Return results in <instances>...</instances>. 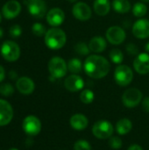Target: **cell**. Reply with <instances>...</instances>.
<instances>
[{
	"instance_id": "13",
	"label": "cell",
	"mask_w": 149,
	"mask_h": 150,
	"mask_svg": "<svg viewBox=\"0 0 149 150\" xmlns=\"http://www.w3.org/2000/svg\"><path fill=\"white\" fill-rule=\"evenodd\" d=\"M13 118V109L9 102L0 99V127L8 125Z\"/></svg>"
},
{
	"instance_id": "39",
	"label": "cell",
	"mask_w": 149,
	"mask_h": 150,
	"mask_svg": "<svg viewBox=\"0 0 149 150\" xmlns=\"http://www.w3.org/2000/svg\"><path fill=\"white\" fill-rule=\"evenodd\" d=\"M145 49H146V51L149 53V42H148L147 44H146V46H145Z\"/></svg>"
},
{
	"instance_id": "37",
	"label": "cell",
	"mask_w": 149,
	"mask_h": 150,
	"mask_svg": "<svg viewBox=\"0 0 149 150\" xmlns=\"http://www.w3.org/2000/svg\"><path fill=\"white\" fill-rule=\"evenodd\" d=\"M127 150H143V149L141 148V146L138 144H133L127 149Z\"/></svg>"
},
{
	"instance_id": "9",
	"label": "cell",
	"mask_w": 149,
	"mask_h": 150,
	"mask_svg": "<svg viewBox=\"0 0 149 150\" xmlns=\"http://www.w3.org/2000/svg\"><path fill=\"white\" fill-rule=\"evenodd\" d=\"M126 32L123 28L118 25H113L106 31L107 40L112 45H119L126 40Z\"/></svg>"
},
{
	"instance_id": "32",
	"label": "cell",
	"mask_w": 149,
	"mask_h": 150,
	"mask_svg": "<svg viewBox=\"0 0 149 150\" xmlns=\"http://www.w3.org/2000/svg\"><path fill=\"white\" fill-rule=\"evenodd\" d=\"M122 140L119 136H112L109 138L108 144L112 149H119L122 147Z\"/></svg>"
},
{
	"instance_id": "35",
	"label": "cell",
	"mask_w": 149,
	"mask_h": 150,
	"mask_svg": "<svg viewBox=\"0 0 149 150\" xmlns=\"http://www.w3.org/2000/svg\"><path fill=\"white\" fill-rule=\"evenodd\" d=\"M141 106H142V110L145 112L149 113V97H146L142 99L141 101Z\"/></svg>"
},
{
	"instance_id": "28",
	"label": "cell",
	"mask_w": 149,
	"mask_h": 150,
	"mask_svg": "<svg viewBox=\"0 0 149 150\" xmlns=\"http://www.w3.org/2000/svg\"><path fill=\"white\" fill-rule=\"evenodd\" d=\"M75 51L81 55H88L90 52V49L89 47V45H87L85 42L81 41L76 44Z\"/></svg>"
},
{
	"instance_id": "29",
	"label": "cell",
	"mask_w": 149,
	"mask_h": 150,
	"mask_svg": "<svg viewBox=\"0 0 149 150\" xmlns=\"http://www.w3.org/2000/svg\"><path fill=\"white\" fill-rule=\"evenodd\" d=\"M32 33L38 37H41V36H45L47 30L44 25L40 24V23H34L32 26Z\"/></svg>"
},
{
	"instance_id": "25",
	"label": "cell",
	"mask_w": 149,
	"mask_h": 150,
	"mask_svg": "<svg viewBox=\"0 0 149 150\" xmlns=\"http://www.w3.org/2000/svg\"><path fill=\"white\" fill-rule=\"evenodd\" d=\"M147 12H148V7L142 2L136 3L133 7V13L135 17L141 18V17L145 16L147 14Z\"/></svg>"
},
{
	"instance_id": "7",
	"label": "cell",
	"mask_w": 149,
	"mask_h": 150,
	"mask_svg": "<svg viewBox=\"0 0 149 150\" xmlns=\"http://www.w3.org/2000/svg\"><path fill=\"white\" fill-rule=\"evenodd\" d=\"M1 55L8 62H16L20 56V47L16 42L6 40L1 46Z\"/></svg>"
},
{
	"instance_id": "20",
	"label": "cell",
	"mask_w": 149,
	"mask_h": 150,
	"mask_svg": "<svg viewBox=\"0 0 149 150\" xmlns=\"http://www.w3.org/2000/svg\"><path fill=\"white\" fill-rule=\"evenodd\" d=\"M106 40L100 36L93 37L89 43V47L90 51L95 53H101L106 48Z\"/></svg>"
},
{
	"instance_id": "16",
	"label": "cell",
	"mask_w": 149,
	"mask_h": 150,
	"mask_svg": "<svg viewBox=\"0 0 149 150\" xmlns=\"http://www.w3.org/2000/svg\"><path fill=\"white\" fill-rule=\"evenodd\" d=\"M133 33L138 39H147L149 37V21L146 18L137 20L133 26Z\"/></svg>"
},
{
	"instance_id": "11",
	"label": "cell",
	"mask_w": 149,
	"mask_h": 150,
	"mask_svg": "<svg viewBox=\"0 0 149 150\" xmlns=\"http://www.w3.org/2000/svg\"><path fill=\"white\" fill-rule=\"evenodd\" d=\"M21 11V5L16 0H9L2 8V15L7 19L15 18Z\"/></svg>"
},
{
	"instance_id": "6",
	"label": "cell",
	"mask_w": 149,
	"mask_h": 150,
	"mask_svg": "<svg viewBox=\"0 0 149 150\" xmlns=\"http://www.w3.org/2000/svg\"><path fill=\"white\" fill-rule=\"evenodd\" d=\"M143 94L137 88H129L122 95V103L127 108H133L142 101Z\"/></svg>"
},
{
	"instance_id": "10",
	"label": "cell",
	"mask_w": 149,
	"mask_h": 150,
	"mask_svg": "<svg viewBox=\"0 0 149 150\" xmlns=\"http://www.w3.org/2000/svg\"><path fill=\"white\" fill-rule=\"evenodd\" d=\"M26 4L29 13L36 18H42L47 13V4L43 0H28Z\"/></svg>"
},
{
	"instance_id": "4",
	"label": "cell",
	"mask_w": 149,
	"mask_h": 150,
	"mask_svg": "<svg viewBox=\"0 0 149 150\" xmlns=\"http://www.w3.org/2000/svg\"><path fill=\"white\" fill-rule=\"evenodd\" d=\"M48 71L50 73L51 77L55 79L63 77L68 71V64L64 61V59L54 56L48 62Z\"/></svg>"
},
{
	"instance_id": "21",
	"label": "cell",
	"mask_w": 149,
	"mask_h": 150,
	"mask_svg": "<svg viewBox=\"0 0 149 150\" xmlns=\"http://www.w3.org/2000/svg\"><path fill=\"white\" fill-rule=\"evenodd\" d=\"M94 11L99 16H105L111 10V4L109 0H95Z\"/></svg>"
},
{
	"instance_id": "40",
	"label": "cell",
	"mask_w": 149,
	"mask_h": 150,
	"mask_svg": "<svg viewBox=\"0 0 149 150\" xmlns=\"http://www.w3.org/2000/svg\"><path fill=\"white\" fill-rule=\"evenodd\" d=\"M2 37H3V29L0 27V39H1Z\"/></svg>"
},
{
	"instance_id": "31",
	"label": "cell",
	"mask_w": 149,
	"mask_h": 150,
	"mask_svg": "<svg viewBox=\"0 0 149 150\" xmlns=\"http://www.w3.org/2000/svg\"><path fill=\"white\" fill-rule=\"evenodd\" d=\"M74 150H92V148L88 141L78 140L74 144Z\"/></svg>"
},
{
	"instance_id": "43",
	"label": "cell",
	"mask_w": 149,
	"mask_h": 150,
	"mask_svg": "<svg viewBox=\"0 0 149 150\" xmlns=\"http://www.w3.org/2000/svg\"><path fill=\"white\" fill-rule=\"evenodd\" d=\"M68 1H69V2H71V3H73V2H76V0H68Z\"/></svg>"
},
{
	"instance_id": "41",
	"label": "cell",
	"mask_w": 149,
	"mask_h": 150,
	"mask_svg": "<svg viewBox=\"0 0 149 150\" xmlns=\"http://www.w3.org/2000/svg\"><path fill=\"white\" fill-rule=\"evenodd\" d=\"M142 3H148L149 2V0H141Z\"/></svg>"
},
{
	"instance_id": "14",
	"label": "cell",
	"mask_w": 149,
	"mask_h": 150,
	"mask_svg": "<svg viewBox=\"0 0 149 150\" xmlns=\"http://www.w3.org/2000/svg\"><path fill=\"white\" fill-rule=\"evenodd\" d=\"M133 68L135 71L141 75H147L149 73V54L141 53L136 56L133 61Z\"/></svg>"
},
{
	"instance_id": "36",
	"label": "cell",
	"mask_w": 149,
	"mask_h": 150,
	"mask_svg": "<svg viewBox=\"0 0 149 150\" xmlns=\"http://www.w3.org/2000/svg\"><path fill=\"white\" fill-rule=\"evenodd\" d=\"M4 77H5V70H4V68L0 65V83L4 81Z\"/></svg>"
},
{
	"instance_id": "27",
	"label": "cell",
	"mask_w": 149,
	"mask_h": 150,
	"mask_svg": "<svg viewBox=\"0 0 149 150\" xmlns=\"http://www.w3.org/2000/svg\"><path fill=\"white\" fill-rule=\"evenodd\" d=\"M110 58L111 61L115 64H120L122 63L124 60V54L122 51H120L119 48H113L110 52Z\"/></svg>"
},
{
	"instance_id": "23",
	"label": "cell",
	"mask_w": 149,
	"mask_h": 150,
	"mask_svg": "<svg viewBox=\"0 0 149 150\" xmlns=\"http://www.w3.org/2000/svg\"><path fill=\"white\" fill-rule=\"evenodd\" d=\"M113 9L119 13H126L131 9V4L128 0H113Z\"/></svg>"
},
{
	"instance_id": "5",
	"label": "cell",
	"mask_w": 149,
	"mask_h": 150,
	"mask_svg": "<svg viewBox=\"0 0 149 150\" xmlns=\"http://www.w3.org/2000/svg\"><path fill=\"white\" fill-rule=\"evenodd\" d=\"M133 79V72L126 65H119L114 71V80L119 86L125 87L129 85Z\"/></svg>"
},
{
	"instance_id": "8",
	"label": "cell",
	"mask_w": 149,
	"mask_h": 150,
	"mask_svg": "<svg viewBox=\"0 0 149 150\" xmlns=\"http://www.w3.org/2000/svg\"><path fill=\"white\" fill-rule=\"evenodd\" d=\"M24 132L29 136H36L41 131V122L34 115L26 116L22 123Z\"/></svg>"
},
{
	"instance_id": "26",
	"label": "cell",
	"mask_w": 149,
	"mask_h": 150,
	"mask_svg": "<svg viewBox=\"0 0 149 150\" xmlns=\"http://www.w3.org/2000/svg\"><path fill=\"white\" fill-rule=\"evenodd\" d=\"M94 98H95L94 92L89 89L83 90V91L80 94V100L82 101V103H83L85 105L91 104L94 101Z\"/></svg>"
},
{
	"instance_id": "42",
	"label": "cell",
	"mask_w": 149,
	"mask_h": 150,
	"mask_svg": "<svg viewBox=\"0 0 149 150\" xmlns=\"http://www.w3.org/2000/svg\"><path fill=\"white\" fill-rule=\"evenodd\" d=\"M1 21H2V13L0 12V23H1Z\"/></svg>"
},
{
	"instance_id": "30",
	"label": "cell",
	"mask_w": 149,
	"mask_h": 150,
	"mask_svg": "<svg viewBox=\"0 0 149 150\" xmlns=\"http://www.w3.org/2000/svg\"><path fill=\"white\" fill-rule=\"evenodd\" d=\"M14 93V88L11 83H3L0 85V94L4 97H10Z\"/></svg>"
},
{
	"instance_id": "38",
	"label": "cell",
	"mask_w": 149,
	"mask_h": 150,
	"mask_svg": "<svg viewBox=\"0 0 149 150\" xmlns=\"http://www.w3.org/2000/svg\"><path fill=\"white\" fill-rule=\"evenodd\" d=\"M16 77H17V74H16L14 71H11V72H10V78L15 79Z\"/></svg>"
},
{
	"instance_id": "1",
	"label": "cell",
	"mask_w": 149,
	"mask_h": 150,
	"mask_svg": "<svg viewBox=\"0 0 149 150\" xmlns=\"http://www.w3.org/2000/svg\"><path fill=\"white\" fill-rule=\"evenodd\" d=\"M83 69L88 76L94 79H100L108 75L111 65L105 57L93 54L86 58Z\"/></svg>"
},
{
	"instance_id": "18",
	"label": "cell",
	"mask_w": 149,
	"mask_h": 150,
	"mask_svg": "<svg viewBox=\"0 0 149 150\" xmlns=\"http://www.w3.org/2000/svg\"><path fill=\"white\" fill-rule=\"evenodd\" d=\"M16 88L21 94L30 95L34 91L35 84H34V82L31 78L27 76H22L17 80Z\"/></svg>"
},
{
	"instance_id": "15",
	"label": "cell",
	"mask_w": 149,
	"mask_h": 150,
	"mask_svg": "<svg viewBox=\"0 0 149 150\" xmlns=\"http://www.w3.org/2000/svg\"><path fill=\"white\" fill-rule=\"evenodd\" d=\"M64 86L68 91L76 92V91H79L83 89L84 81L80 76H78L76 74L70 75L65 79Z\"/></svg>"
},
{
	"instance_id": "2",
	"label": "cell",
	"mask_w": 149,
	"mask_h": 150,
	"mask_svg": "<svg viewBox=\"0 0 149 150\" xmlns=\"http://www.w3.org/2000/svg\"><path fill=\"white\" fill-rule=\"evenodd\" d=\"M67 40L66 33L60 28L53 27L47 31L45 34V43L47 47L53 50L61 49Z\"/></svg>"
},
{
	"instance_id": "22",
	"label": "cell",
	"mask_w": 149,
	"mask_h": 150,
	"mask_svg": "<svg viewBox=\"0 0 149 150\" xmlns=\"http://www.w3.org/2000/svg\"><path fill=\"white\" fill-rule=\"evenodd\" d=\"M133 129V123L129 119L124 118L116 123V131L120 135L127 134Z\"/></svg>"
},
{
	"instance_id": "33",
	"label": "cell",
	"mask_w": 149,
	"mask_h": 150,
	"mask_svg": "<svg viewBox=\"0 0 149 150\" xmlns=\"http://www.w3.org/2000/svg\"><path fill=\"white\" fill-rule=\"evenodd\" d=\"M9 33L12 38H18L22 34V28L18 25H14L11 26L9 30Z\"/></svg>"
},
{
	"instance_id": "19",
	"label": "cell",
	"mask_w": 149,
	"mask_h": 150,
	"mask_svg": "<svg viewBox=\"0 0 149 150\" xmlns=\"http://www.w3.org/2000/svg\"><path fill=\"white\" fill-rule=\"evenodd\" d=\"M69 124L74 130L83 131L87 128L89 125V120L83 113H76L71 116L69 120Z\"/></svg>"
},
{
	"instance_id": "12",
	"label": "cell",
	"mask_w": 149,
	"mask_h": 150,
	"mask_svg": "<svg viewBox=\"0 0 149 150\" xmlns=\"http://www.w3.org/2000/svg\"><path fill=\"white\" fill-rule=\"evenodd\" d=\"M72 13L76 19L81 21H86L89 20L91 17V9L87 4L78 2L73 6Z\"/></svg>"
},
{
	"instance_id": "17",
	"label": "cell",
	"mask_w": 149,
	"mask_h": 150,
	"mask_svg": "<svg viewBox=\"0 0 149 150\" xmlns=\"http://www.w3.org/2000/svg\"><path fill=\"white\" fill-rule=\"evenodd\" d=\"M65 19V14L60 8H53L47 13V21L53 26L57 27L61 25Z\"/></svg>"
},
{
	"instance_id": "44",
	"label": "cell",
	"mask_w": 149,
	"mask_h": 150,
	"mask_svg": "<svg viewBox=\"0 0 149 150\" xmlns=\"http://www.w3.org/2000/svg\"><path fill=\"white\" fill-rule=\"evenodd\" d=\"M9 150H18V149H9Z\"/></svg>"
},
{
	"instance_id": "3",
	"label": "cell",
	"mask_w": 149,
	"mask_h": 150,
	"mask_svg": "<svg viewBox=\"0 0 149 150\" xmlns=\"http://www.w3.org/2000/svg\"><path fill=\"white\" fill-rule=\"evenodd\" d=\"M114 128L112 124L105 120H98L94 123L92 127L93 135L99 140H106L112 136Z\"/></svg>"
},
{
	"instance_id": "34",
	"label": "cell",
	"mask_w": 149,
	"mask_h": 150,
	"mask_svg": "<svg viewBox=\"0 0 149 150\" xmlns=\"http://www.w3.org/2000/svg\"><path fill=\"white\" fill-rule=\"evenodd\" d=\"M126 51L131 55H136L139 53V48L136 45H134L133 43H129L126 46Z\"/></svg>"
},
{
	"instance_id": "24",
	"label": "cell",
	"mask_w": 149,
	"mask_h": 150,
	"mask_svg": "<svg viewBox=\"0 0 149 150\" xmlns=\"http://www.w3.org/2000/svg\"><path fill=\"white\" fill-rule=\"evenodd\" d=\"M83 64L82 62L77 58H73L68 62V70L73 74H78L82 71Z\"/></svg>"
}]
</instances>
